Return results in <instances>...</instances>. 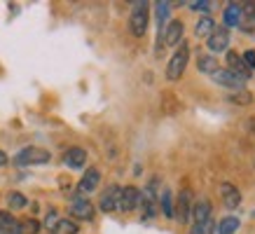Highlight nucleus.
I'll use <instances>...</instances> for the list:
<instances>
[{
    "label": "nucleus",
    "instance_id": "nucleus-1",
    "mask_svg": "<svg viewBox=\"0 0 255 234\" xmlns=\"http://www.w3.org/2000/svg\"><path fill=\"white\" fill-rule=\"evenodd\" d=\"M187 61H190V45L183 40L176 47V52L171 54L169 63H166V80L169 82H178V80L183 78V73H185Z\"/></svg>",
    "mask_w": 255,
    "mask_h": 234
},
{
    "label": "nucleus",
    "instance_id": "nucleus-2",
    "mask_svg": "<svg viewBox=\"0 0 255 234\" xmlns=\"http://www.w3.org/2000/svg\"><path fill=\"white\" fill-rule=\"evenodd\" d=\"M147 23H150V2L140 0L133 2L131 14H129V31L133 38H143L147 31Z\"/></svg>",
    "mask_w": 255,
    "mask_h": 234
},
{
    "label": "nucleus",
    "instance_id": "nucleus-3",
    "mask_svg": "<svg viewBox=\"0 0 255 234\" xmlns=\"http://www.w3.org/2000/svg\"><path fill=\"white\" fill-rule=\"evenodd\" d=\"M49 159H52V155H49L47 150L28 145V148H21L16 152L14 164L16 166H33V164H47Z\"/></svg>",
    "mask_w": 255,
    "mask_h": 234
},
{
    "label": "nucleus",
    "instance_id": "nucleus-4",
    "mask_svg": "<svg viewBox=\"0 0 255 234\" xmlns=\"http://www.w3.org/2000/svg\"><path fill=\"white\" fill-rule=\"evenodd\" d=\"M138 209L143 211V218L150 220L157 216V180H152L145 190H140Z\"/></svg>",
    "mask_w": 255,
    "mask_h": 234
},
{
    "label": "nucleus",
    "instance_id": "nucleus-5",
    "mask_svg": "<svg viewBox=\"0 0 255 234\" xmlns=\"http://www.w3.org/2000/svg\"><path fill=\"white\" fill-rule=\"evenodd\" d=\"M192 192L190 190H180L176 199V206H173V218H178V223H190L192 220Z\"/></svg>",
    "mask_w": 255,
    "mask_h": 234
},
{
    "label": "nucleus",
    "instance_id": "nucleus-6",
    "mask_svg": "<svg viewBox=\"0 0 255 234\" xmlns=\"http://www.w3.org/2000/svg\"><path fill=\"white\" fill-rule=\"evenodd\" d=\"M206 40H209L206 47H209V52L213 56L220 54V52H230V31L225 26H216V31L211 33Z\"/></svg>",
    "mask_w": 255,
    "mask_h": 234
},
{
    "label": "nucleus",
    "instance_id": "nucleus-7",
    "mask_svg": "<svg viewBox=\"0 0 255 234\" xmlns=\"http://www.w3.org/2000/svg\"><path fill=\"white\" fill-rule=\"evenodd\" d=\"M211 80L216 82L218 87H225V89H230V92H239V89H244V80L237 78L232 70H227V68H218L216 73H211Z\"/></svg>",
    "mask_w": 255,
    "mask_h": 234
},
{
    "label": "nucleus",
    "instance_id": "nucleus-8",
    "mask_svg": "<svg viewBox=\"0 0 255 234\" xmlns=\"http://www.w3.org/2000/svg\"><path fill=\"white\" fill-rule=\"evenodd\" d=\"M140 202V190L133 185H127L120 190V204H117V211L120 213H131V211L138 209Z\"/></svg>",
    "mask_w": 255,
    "mask_h": 234
},
{
    "label": "nucleus",
    "instance_id": "nucleus-9",
    "mask_svg": "<svg viewBox=\"0 0 255 234\" xmlns=\"http://www.w3.org/2000/svg\"><path fill=\"white\" fill-rule=\"evenodd\" d=\"M68 213L73 216L75 220H94V204L87 199V197H75L73 202H70V209Z\"/></svg>",
    "mask_w": 255,
    "mask_h": 234
},
{
    "label": "nucleus",
    "instance_id": "nucleus-10",
    "mask_svg": "<svg viewBox=\"0 0 255 234\" xmlns=\"http://www.w3.org/2000/svg\"><path fill=\"white\" fill-rule=\"evenodd\" d=\"M183 33H185V23L180 21V19H169L166 28H164V35H162L164 45L178 47L183 42Z\"/></svg>",
    "mask_w": 255,
    "mask_h": 234
},
{
    "label": "nucleus",
    "instance_id": "nucleus-11",
    "mask_svg": "<svg viewBox=\"0 0 255 234\" xmlns=\"http://www.w3.org/2000/svg\"><path fill=\"white\" fill-rule=\"evenodd\" d=\"M101 183V171L99 169H87L85 173H82V178H80L78 183V195L80 197H87V195H92V192H96V187H99Z\"/></svg>",
    "mask_w": 255,
    "mask_h": 234
},
{
    "label": "nucleus",
    "instance_id": "nucleus-12",
    "mask_svg": "<svg viewBox=\"0 0 255 234\" xmlns=\"http://www.w3.org/2000/svg\"><path fill=\"white\" fill-rule=\"evenodd\" d=\"M120 190H122L120 185H108L106 190H103V195H101V199H99V209L103 211V213H115L117 211V204H120Z\"/></svg>",
    "mask_w": 255,
    "mask_h": 234
},
{
    "label": "nucleus",
    "instance_id": "nucleus-13",
    "mask_svg": "<svg viewBox=\"0 0 255 234\" xmlns=\"http://www.w3.org/2000/svg\"><path fill=\"white\" fill-rule=\"evenodd\" d=\"M220 197H223V204H225V206H227L230 211L239 209V204H241V192H239V187H234L232 183H223V185H220Z\"/></svg>",
    "mask_w": 255,
    "mask_h": 234
},
{
    "label": "nucleus",
    "instance_id": "nucleus-14",
    "mask_svg": "<svg viewBox=\"0 0 255 234\" xmlns=\"http://www.w3.org/2000/svg\"><path fill=\"white\" fill-rule=\"evenodd\" d=\"M223 23H225V28H227V31L241 26V2H227V5H225Z\"/></svg>",
    "mask_w": 255,
    "mask_h": 234
},
{
    "label": "nucleus",
    "instance_id": "nucleus-15",
    "mask_svg": "<svg viewBox=\"0 0 255 234\" xmlns=\"http://www.w3.org/2000/svg\"><path fill=\"white\" fill-rule=\"evenodd\" d=\"M227 70H232L237 78H241L244 82H246L248 78H251V70L246 68V63L241 61V54H237V52H227Z\"/></svg>",
    "mask_w": 255,
    "mask_h": 234
},
{
    "label": "nucleus",
    "instance_id": "nucleus-16",
    "mask_svg": "<svg viewBox=\"0 0 255 234\" xmlns=\"http://www.w3.org/2000/svg\"><path fill=\"white\" fill-rule=\"evenodd\" d=\"M63 162L70 169H82L87 164V150L85 148H68L66 155H63Z\"/></svg>",
    "mask_w": 255,
    "mask_h": 234
},
{
    "label": "nucleus",
    "instance_id": "nucleus-17",
    "mask_svg": "<svg viewBox=\"0 0 255 234\" xmlns=\"http://www.w3.org/2000/svg\"><path fill=\"white\" fill-rule=\"evenodd\" d=\"M213 218V206H211L209 199H197L192 204V220L194 223H201V220Z\"/></svg>",
    "mask_w": 255,
    "mask_h": 234
},
{
    "label": "nucleus",
    "instance_id": "nucleus-18",
    "mask_svg": "<svg viewBox=\"0 0 255 234\" xmlns=\"http://www.w3.org/2000/svg\"><path fill=\"white\" fill-rule=\"evenodd\" d=\"M213 31H216V21H213L209 14L199 16L197 23H194V35H197V38H209Z\"/></svg>",
    "mask_w": 255,
    "mask_h": 234
},
{
    "label": "nucleus",
    "instance_id": "nucleus-19",
    "mask_svg": "<svg viewBox=\"0 0 255 234\" xmlns=\"http://www.w3.org/2000/svg\"><path fill=\"white\" fill-rule=\"evenodd\" d=\"M78 232H80V225L73 218H59L56 225L49 230V234H78Z\"/></svg>",
    "mask_w": 255,
    "mask_h": 234
},
{
    "label": "nucleus",
    "instance_id": "nucleus-20",
    "mask_svg": "<svg viewBox=\"0 0 255 234\" xmlns=\"http://www.w3.org/2000/svg\"><path fill=\"white\" fill-rule=\"evenodd\" d=\"M157 204H159V209H162L164 218H173V206H176V202H173V195H171V190H162L159 192V197H157Z\"/></svg>",
    "mask_w": 255,
    "mask_h": 234
},
{
    "label": "nucleus",
    "instance_id": "nucleus-21",
    "mask_svg": "<svg viewBox=\"0 0 255 234\" xmlns=\"http://www.w3.org/2000/svg\"><path fill=\"white\" fill-rule=\"evenodd\" d=\"M239 218H234V216H225L220 223H218V234H234L237 230H239Z\"/></svg>",
    "mask_w": 255,
    "mask_h": 234
},
{
    "label": "nucleus",
    "instance_id": "nucleus-22",
    "mask_svg": "<svg viewBox=\"0 0 255 234\" xmlns=\"http://www.w3.org/2000/svg\"><path fill=\"white\" fill-rule=\"evenodd\" d=\"M197 68L201 70V73H206V75H211V73H216L218 70V61L213 54H204L197 59Z\"/></svg>",
    "mask_w": 255,
    "mask_h": 234
},
{
    "label": "nucleus",
    "instance_id": "nucleus-23",
    "mask_svg": "<svg viewBox=\"0 0 255 234\" xmlns=\"http://www.w3.org/2000/svg\"><path fill=\"white\" fill-rule=\"evenodd\" d=\"M213 232H216V220L213 218L192 223V230H190V234H213Z\"/></svg>",
    "mask_w": 255,
    "mask_h": 234
},
{
    "label": "nucleus",
    "instance_id": "nucleus-24",
    "mask_svg": "<svg viewBox=\"0 0 255 234\" xmlns=\"http://www.w3.org/2000/svg\"><path fill=\"white\" fill-rule=\"evenodd\" d=\"M227 101L230 103H237V106H248V103L253 101V94L246 92V89H239V92H232L227 96Z\"/></svg>",
    "mask_w": 255,
    "mask_h": 234
},
{
    "label": "nucleus",
    "instance_id": "nucleus-25",
    "mask_svg": "<svg viewBox=\"0 0 255 234\" xmlns=\"http://www.w3.org/2000/svg\"><path fill=\"white\" fill-rule=\"evenodd\" d=\"M7 204H9V209H12V211H21V209H26V206H28V199H26L21 192H9Z\"/></svg>",
    "mask_w": 255,
    "mask_h": 234
},
{
    "label": "nucleus",
    "instance_id": "nucleus-26",
    "mask_svg": "<svg viewBox=\"0 0 255 234\" xmlns=\"http://www.w3.org/2000/svg\"><path fill=\"white\" fill-rule=\"evenodd\" d=\"M183 5H187L192 12H204V14H209L211 7H213L211 0H192V2H183Z\"/></svg>",
    "mask_w": 255,
    "mask_h": 234
},
{
    "label": "nucleus",
    "instance_id": "nucleus-27",
    "mask_svg": "<svg viewBox=\"0 0 255 234\" xmlns=\"http://www.w3.org/2000/svg\"><path fill=\"white\" fill-rule=\"evenodd\" d=\"M40 223L35 218H28V220H23L21 223V234H38L40 232Z\"/></svg>",
    "mask_w": 255,
    "mask_h": 234
},
{
    "label": "nucleus",
    "instance_id": "nucleus-28",
    "mask_svg": "<svg viewBox=\"0 0 255 234\" xmlns=\"http://www.w3.org/2000/svg\"><path fill=\"white\" fill-rule=\"evenodd\" d=\"M241 61L246 63V68L253 73L255 70V49H246V52L241 54Z\"/></svg>",
    "mask_w": 255,
    "mask_h": 234
},
{
    "label": "nucleus",
    "instance_id": "nucleus-29",
    "mask_svg": "<svg viewBox=\"0 0 255 234\" xmlns=\"http://www.w3.org/2000/svg\"><path fill=\"white\" fill-rule=\"evenodd\" d=\"M56 220H59V218H56V211L49 209V211H47V218H45V227H47V230H52V227L56 225Z\"/></svg>",
    "mask_w": 255,
    "mask_h": 234
},
{
    "label": "nucleus",
    "instance_id": "nucleus-30",
    "mask_svg": "<svg viewBox=\"0 0 255 234\" xmlns=\"http://www.w3.org/2000/svg\"><path fill=\"white\" fill-rule=\"evenodd\" d=\"M248 131L255 136V117H251V119H248Z\"/></svg>",
    "mask_w": 255,
    "mask_h": 234
},
{
    "label": "nucleus",
    "instance_id": "nucleus-31",
    "mask_svg": "<svg viewBox=\"0 0 255 234\" xmlns=\"http://www.w3.org/2000/svg\"><path fill=\"white\" fill-rule=\"evenodd\" d=\"M9 162V157L5 155V152H2V150H0V166H5V164Z\"/></svg>",
    "mask_w": 255,
    "mask_h": 234
}]
</instances>
